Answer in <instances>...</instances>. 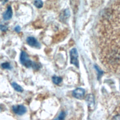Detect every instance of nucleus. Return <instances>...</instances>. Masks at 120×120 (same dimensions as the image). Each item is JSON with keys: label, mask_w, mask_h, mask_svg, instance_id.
Listing matches in <instances>:
<instances>
[{"label": "nucleus", "mask_w": 120, "mask_h": 120, "mask_svg": "<svg viewBox=\"0 0 120 120\" xmlns=\"http://www.w3.org/2000/svg\"><path fill=\"white\" fill-rule=\"evenodd\" d=\"M20 62L26 68L32 67L34 62H33L29 58L28 54L24 51H22L20 54Z\"/></svg>", "instance_id": "nucleus-1"}, {"label": "nucleus", "mask_w": 120, "mask_h": 120, "mask_svg": "<svg viewBox=\"0 0 120 120\" xmlns=\"http://www.w3.org/2000/svg\"><path fill=\"white\" fill-rule=\"evenodd\" d=\"M70 63L74 65L75 67H79V61L78 60V54L76 48H74L72 49L70 51Z\"/></svg>", "instance_id": "nucleus-2"}, {"label": "nucleus", "mask_w": 120, "mask_h": 120, "mask_svg": "<svg viewBox=\"0 0 120 120\" xmlns=\"http://www.w3.org/2000/svg\"><path fill=\"white\" fill-rule=\"evenodd\" d=\"M12 110L14 113L19 115H22L24 114L27 111V109L25 106L22 105L13 106Z\"/></svg>", "instance_id": "nucleus-3"}, {"label": "nucleus", "mask_w": 120, "mask_h": 120, "mask_svg": "<svg viewBox=\"0 0 120 120\" xmlns=\"http://www.w3.org/2000/svg\"><path fill=\"white\" fill-rule=\"evenodd\" d=\"M27 44L30 46L35 48L39 49L41 47L40 43L35 38L33 37H29L26 39Z\"/></svg>", "instance_id": "nucleus-4"}, {"label": "nucleus", "mask_w": 120, "mask_h": 120, "mask_svg": "<svg viewBox=\"0 0 120 120\" xmlns=\"http://www.w3.org/2000/svg\"><path fill=\"white\" fill-rule=\"evenodd\" d=\"M74 97L77 99H82L85 94V90L81 88H78L73 91L72 93Z\"/></svg>", "instance_id": "nucleus-5"}, {"label": "nucleus", "mask_w": 120, "mask_h": 120, "mask_svg": "<svg viewBox=\"0 0 120 120\" xmlns=\"http://www.w3.org/2000/svg\"><path fill=\"white\" fill-rule=\"evenodd\" d=\"M13 12L12 8L10 6H8L7 10L3 13V17L5 20H8L12 17Z\"/></svg>", "instance_id": "nucleus-6"}, {"label": "nucleus", "mask_w": 120, "mask_h": 120, "mask_svg": "<svg viewBox=\"0 0 120 120\" xmlns=\"http://www.w3.org/2000/svg\"><path fill=\"white\" fill-rule=\"evenodd\" d=\"M86 100L88 104V105L90 106V107H92L94 105V98L92 94H89L87 96Z\"/></svg>", "instance_id": "nucleus-7"}, {"label": "nucleus", "mask_w": 120, "mask_h": 120, "mask_svg": "<svg viewBox=\"0 0 120 120\" xmlns=\"http://www.w3.org/2000/svg\"><path fill=\"white\" fill-rule=\"evenodd\" d=\"M12 86L14 88V89L17 91L18 92H22L23 91V88L19 84H18L17 83H16L15 82H13L11 84Z\"/></svg>", "instance_id": "nucleus-8"}, {"label": "nucleus", "mask_w": 120, "mask_h": 120, "mask_svg": "<svg viewBox=\"0 0 120 120\" xmlns=\"http://www.w3.org/2000/svg\"><path fill=\"white\" fill-rule=\"evenodd\" d=\"M52 81L55 84H59L62 82V79L60 77L54 75L52 77Z\"/></svg>", "instance_id": "nucleus-9"}, {"label": "nucleus", "mask_w": 120, "mask_h": 120, "mask_svg": "<svg viewBox=\"0 0 120 120\" xmlns=\"http://www.w3.org/2000/svg\"><path fill=\"white\" fill-rule=\"evenodd\" d=\"M34 5L37 8H41L43 6V2L41 0H35Z\"/></svg>", "instance_id": "nucleus-10"}, {"label": "nucleus", "mask_w": 120, "mask_h": 120, "mask_svg": "<svg viewBox=\"0 0 120 120\" xmlns=\"http://www.w3.org/2000/svg\"><path fill=\"white\" fill-rule=\"evenodd\" d=\"M65 117H66L65 112L62 111L60 112V113L58 117L57 118H56L55 119H54V120H64Z\"/></svg>", "instance_id": "nucleus-11"}, {"label": "nucleus", "mask_w": 120, "mask_h": 120, "mask_svg": "<svg viewBox=\"0 0 120 120\" xmlns=\"http://www.w3.org/2000/svg\"><path fill=\"white\" fill-rule=\"evenodd\" d=\"M1 66L3 68L6 69H11L12 68L10 64L8 62H4L1 64Z\"/></svg>", "instance_id": "nucleus-12"}, {"label": "nucleus", "mask_w": 120, "mask_h": 120, "mask_svg": "<svg viewBox=\"0 0 120 120\" xmlns=\"http://www.w3.org/2000/svg\"><path fill=\"white\" fill-rule=\"evenodd\" d=\"M8 30V27L6 25L0 24V30L2 31H5Z\"/></svg>", "instance_id": "nucleus-13"}, {"label": "nucleus", "mask_w": 120, "mask_h": 120, "mask_svg": "<svg viewBox=\"0 0 120 120\" xmlns=\"http://www.w3.org/2000/svg\"><path fill=\"white\" fill-rule=\"evenodd\" d=\"M111 120H120V114H118L113 116Z\"/></svg>", "instance_id": "nucleus-14"}, {"label": "nucleus", "mask_w": 120, "mask_h": 120, "mask_svg": "<svg viewBox=\"0 0 120 120\" xmlns=\"http://www.w3.org/2000/svg\"><path fill=\"white\" fill-rule=\"evenodd\" d=\"M95 68H96V69H97V70L98 71V76H101V75L102 74V71H101L100 69H99V68L98 67V66H95Z\"/></svg>", "instance_id": "nucleus-15"}, {"label": "nucleus", "mask_w": 120, "mask_h": 120, "mask_svg": "<svg viewBox=\"0 0 120 120\" xmlns=\"http://www.w3.org/2000/svg\"><path fill=\"white\" fill-rule=\"evenodd\" d=\"M15 30L16 32H19L21 30V27L19 26H16L15 28Z\"/></svg>", "instance_id": "nucleus-16"}, {"label": "nucleus", "mask_w": 120, "mask_h": 120, "mask_svg": "<svg viewBox=\"0 0 120 120\" xmlns=\"http://www.w3.org/2000/svg\"><path fill=\"white\" fill-rule=\"evenodd\" d=\"M1 111H2V107H1V106L0 105V112Z\"/></svg>", "instance_id": "nucleus-17"}]
</instances>
